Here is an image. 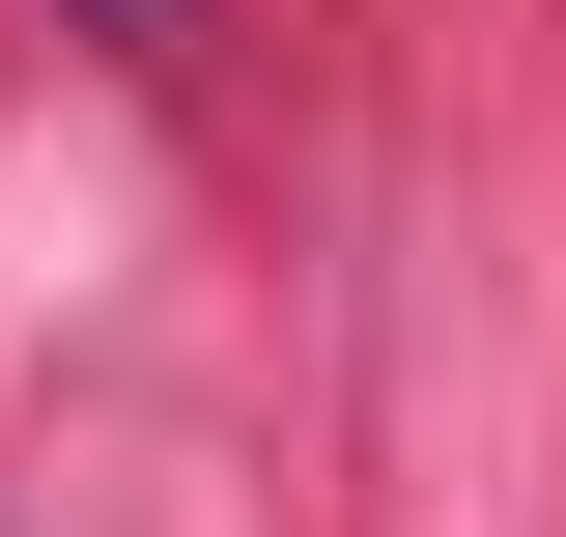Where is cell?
Returning <instances> with one entry per match:
<instances>
[{
    "instance_id": "6da1fadb",
    "label": "cell",
    "mask_w": 566,
    "mask_h": 537,
    "mask_svg": "<svg viewBox=\"0 0 566 537\" xmlns=\"http://www.w3.org/2000/svg\"><path fill=\"white\" fill-rule=\"evenodd\" d=\"M85 29H114V57H170V29H199V0H85Z\"/></svg>"
}]
</instances>
